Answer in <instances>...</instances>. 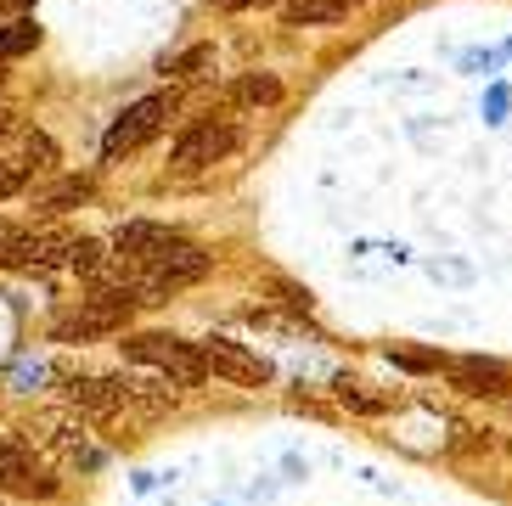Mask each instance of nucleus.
Masks as SVG:
<instances>
[{
  "mask_svg": "<svg viewBox=\"0 0 512 506\" xmlns=\"http://www.w3.org/2000/svg\"><path fill=\"white\" fill-rule=\"evenodd\" d=\"M0 79H6V62H0Z\"/></svg>",
  "mask_w": 512,
  "mask_h": 506,
  "instance_id": "nucleus-25",
  "label": "nucleus"
},
{
  "mask_svg": "<svg viewBox=\"0 0 512 506\" xmlns=\"http://www.w3.org/2000/svg\"><path fill=\"white\" fill-rule=\"evenodd\" d=\"M484 107H490V124H501V113H507V90L490 85V102H484Z\"/></svg>",
  "mask_w": 512,
  "mask_h": 506,
  "instance_id": "nucleus-21",
  "label": "nucleus"
},
{
  "mask_svg": "<svg viewBox=\"0 0 512 506\" xmlns=\"http://www.w3.org/2000/svg\"><path fill=\"white\" fill-rule=\"evenodd\" d=\"M175 119V96H141V102H130L119 113V119L107 124V135H102V158L107 164H119L124 152H136V147H147L152 135L164 130V124Z\"/></svg>",
  "mask_w": 512,
  "mask_h": 506,
  "instance_id": "nucleus-3",
  "label": "nucleus"
},
{
  "mask_svg": "<svg viewBox=\"0 0 512 506\" xmlns=\"http://www.w3.org/2000/svg\"><path fill=\"white\" fill-rule=\"evenodd\" d=\"M85 197H91V175H62L57 186L40 192V214H68V209H79Z\"/></svg>",
  "mask_w": 512,
  "mask_h": 506,
  "instance_id": "nucleus-14",
  "label": "nucleus"
},
{
  "mask_svg": "<svg viewBox=\"0 0 512 506\" xmlns=\"http://www.w3.org/2000/svg\"><path fill=\"white\" fill-rule=\"evenodd\" d=\"M124 276H130L141 304H164L169 293H181V287L209 276V253L192 248V242H175V248H169L164 259H152V265H124Z\"/></svg>",
  "mask_w": 512,
  "mask_h": 506,
  "instance_id": "nucleus-1",
  "label": "nucleus"
},
{
  "mask_svg": "<svg viewBox=\"0 0 512 506\" xmlns=\"http://www.w3.org/2000/svg\"><path fill=\"white\" fill-rule=\"evenodd\" d=\"M197 349H203V360H209L214 377H231V383H242V388L271 383V366H265L254 349H242V343H231V338H203Z\"/></svg>",
  "mask_w": 512,
  "mask_h": 506,
  "instance_id": "nucleus-6",
  "label": "nucleus"
},
{
  "mask_svg": "<svg viewBox=\"0 0 512 506\" xmlns=\"http://www.w3.org/2000/svg\"><path fill=\"white\" fill-rule=\"evenodd\" d=\"M175 231L169 225H152V220H130L113 231V253H119L124 265H152V259H164L169 248H175Z\"/></svg>",
  "mask_w": 512,
  "mask_h": 506,
  "instance_id": "nucleus-9",
  "label": "nucleus"
},
{
  "mask_svg": "<svg viewBox=\"0 0 512 506\" xmlns=\"http://www.w3.org/2000/svg\"><path fill=\"white\" fill-rule=\"evenodd\" d=\"M68 248H74L68 231H29V237L6 253V265L12 270H57V265H68Z\"/></svg>",
  "mask_w": 512,
  "mask_h": 506,
  "instance_id": "nucleus-11",
  "label": "nucleus"
},
{
  "mask_svg": "<svg viewBox=\"0 0 512 506\" xmlns=\"http://www.w3.org/2000/svg\"><path fill=\"white\" fill-rule=\"evenodd\" d=\"M34 0H0V23H12V17H29Z\"/></svg>",
  "mask_w": 512,
  "mask_h": 506,
  "instance_id": "nucleus-22",
  "label": "nucleus"
},
{
  "mask_svg": "<svg viewBox=\"0 0 512 506\" xmlns=\"http://www.w3.org/2000/svg\"><path fill=\"white\" fill-rule=\"evenodd\" d=\"M451 372V388L456 394H473V400H496L512 388V366L507 360H484V355H462L445 366Z\"/></svg>",
  "mask_w": 512,
  "mask_h": 506,
  "instance_id": "nucleus-7",
  "label": "nucleus"
},
{
  "mask_svg": "<svg viewBox=\"0 0 512 506\" xmlns=\"http://www.w3.org/2000/svg\"><path fill=\"white\" fill-rule=\"evenodd\" d=\"M29 186V164H17V158H0V203L6 197H17Z\"/></svg>",
  "mask_w": 512,
  "mask_h": 506,
  "instance_id": "nucleus-20",
  "label": "nucleus"
},
{
  "mask_svg": "<svg viewBox=\"0 0 512 506\" xmlns=\"http://www.w3.org/2000/svg\"><path fill=\"white\" fill-rule=\"evenodd\" d=\"M276 96H282V79L276 74H242L237 85H231V102L237 107H271Z\"/></svg>",
  "mask_w": 512,
  "mask_h": 506,
  "instance_id": "nucleus-15",
  "label": "nucleus"
},
{
  "mask_svg": "<svg viewBox=\"0 0 512 506\" xmlns=\"http://www.w3.org/2000/svg\"><path fill=\"white\" fill-rule=\"evenodd\" d=\"M17 164H29V175L34 169H57V141H51L46 130H29L23 147H17Z\"/></svg>",
  "mask_w": 512,
  "mask_h": 506,
  "instance_id": "nucleus-17",
  "label": "nucleus"
},
{
  "mask_svg": "<svg viewBox=\"0 0 512 506\" xmlns=\"http://www.w3.org/2000/svg\"><path fill=\"white\" fill-rule=\"evenodd\" d=\"M130 400H136V383H124V377H74L68 383V405L85 417H113Z\"/></svg>",
  "mask_w": 512,
  "mask_h": 506,
  "instance_id": "nucleus-8",
  "label": "nucleus"
},
{
  "mask_svg": "<svg viewBox=\"0 0 512 506\" xmlns=\"http://www.w3.org/2000/svg\"><path fill=\"white\" fill-rule=\"evenodd\" d=\"M220 12H248V6H276V0H214Z\"/></svg>",
  "mask_w": 512,
  "mask_h": 506,
  "instance_id": "nucleus-23",
  "label": "nucleus"
},
{
  "mask_svg": "<svg viewBox=\"0 0 512 506\" xmlns=\"http://www.w3.org/2000/svg\"><path fill=\"white\" fill-rule=\"evenodd\" d=\"M0 490L23 495V501H46V495H57V473H51L40 456H34L29 439H0Z\"/></svg>",
  "mask_w": 512,
  "mask_h": 506,
  "instance_id": "nucleus-4",
  "label": "nucleus"
},
{
  "mask_svg": "<svg viewBox=\"0 0 512 506\" xmlns=\"http://www.w3.org/2000/svg\"><path fill=\"white\" fill-rule=\"evenodd\" d=\"M389 360L400 366V372H439L445 360H439V349H411V343H394Z\"/></svg>",
  "mask_w": 512,
  "mask_h": 506,
  "instance_id": "nucleus-18",
  "label": "nucleus"
},
{
  "mask_svg": "<svg viewBox=\"0 0 512 506\" xmlns=\"http://www.w3.org/2000/svg\"><path fill=\"white\" fill-rule=\"evenodd\" d=\"M40 40H46V29H40L34 17H12V23H0V62L29 57V51H34Z\"/></svg>",
  "mask_w": 512,
  "mask_h": 506,
  "instance_id": "nucleus-13",
  "label": "nucleus"
},
{
  "mask_svg": "<svg viewBox=\"0 0 512 506\" xmlns=\"http://www.w3.org/2000/svg\"><path fill=\"white\" fill-rule=\"evenodd\" d=\"M34 433H40V445L62 450V456H68V462H79L85 473H96V467H102V450L85 445V428H79L74 417H62V411H46V417L34 422Z\"/></svg>",
  "mask_w": 512,
  "mask_h": 506,
  "instance_id": "nucleus-10",
  "label": "nucleus"
},
{
  "mask_svg": "<svg viewBox=\"0 0 512 506\" xmlns=\"http://www.w3.org/2000/svg\"><path fill=\"white\" fill-rule=\"evenodd\" d=\"M237 147V130L226 119H192L181 135H175V147H169V164L175 169H203V164H220L226 152Z\"/></svg>",
  "mask_w": 512,
  "mask_h": 506,
  "instance_id": "nucleus-5",
  "label": "nucleus"
},
{
  "mask_svg": "<svg viewBox=\"0 0 512 506\" xmlns=\"http://www.w3.org/2000/svg\"><path fill=\"white\" fill-rule=\"evenodd\" d=\"M107 259H119V253H107V242L96 237H74V248H68V270H79V276H107Z\"/></svg>",
  "mask_w": 512,
  "mask_h": 506,
  "instance_id": "nucleus-16",
  "label": "nucleus"
},
{
  "mask_svg": "<svg viewBox=\"0 0 512 506\" xmlns=\"http://www.w3.org/2000/svg\"><path fill=\"white\" fill-rule=\"evenodd\" d=\"M203 68H214V45H192L186 57H175V62H169V74H181V79H197Z\"/></svg>",
  "mask_w": 512,
  "mask_h": 506,
  "instance_id": "nucleus-19",
  "label": "nucleus"
},
{
  "mask_svg": "<svg viewBox=\"0 0 512 506\" xmlns=\"http://www.w3.org/2000/svg\"><path fill=\"white\" fill-rule=\"evenodd\" d=\"M124 355L141 360V366H158L175 388H197L203 377H209L203 349L186 343V338H175V332H130V338H124Z\"/></svg>",
  "mask_w": 512,
  "mask_h": 506,
  "instance_id": "nucleus-2",
  "label": "nucleus"
},
{
  "mask_svg": "<svg viewBox=\"0 0 512 506\" xmlns=\"http://www.w3.org/2000/svg\"><path fill=\"white\" fill-rule=\"evenodd\" d=\"M12 130H17V113H12V107H0V141H6Z\"/></svg>",
  "mask_w": 512,
  "mask_h": 506,
  "instance_id": "nucleus-24",
  "label": "nucleus"
},
{
  "mask_svg": "<svg viewBox=\"0 0 512 506\" xmlns=\"http://www.w3.org/2000/svg\"><path fill=\"white\" fill-rule=\"evenodd\" d=\"M349 6H361V0H282V17L287 29H316V23H338Z\"/></svg>",
  "mask_w": 512,
  "mask_h": 506,
  "instance_id": "nucleus-12",
  "label": "nucleus"
}]
</instances>
